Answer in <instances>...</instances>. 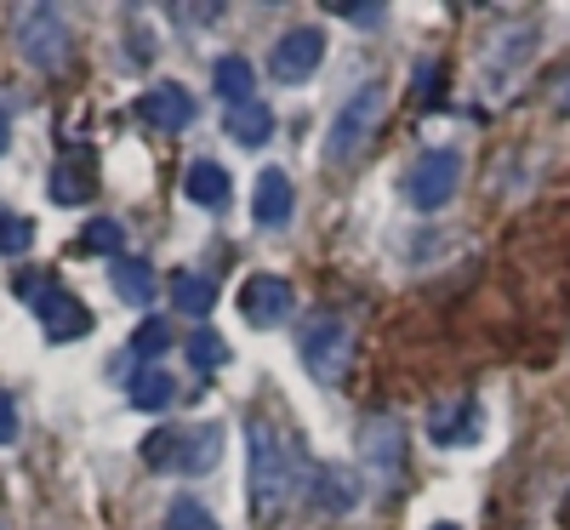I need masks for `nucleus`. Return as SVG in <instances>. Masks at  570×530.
I'll return each mask as SVG.
<instances>
[{
	"mask_svg": "<svg viewBox=\"0 0 570 530\" xmlns=\"http://www.w3.org/2000/svg\"><path fill=\"white\" fill-rule=\"evenodd\" d=\"M246 468H252V513H257V524H274L279 513H285V502L297 497V485L308 479V468L297 462V451H292V440L274 428V422H263V416H252L246 422Z\"/></svg>",
	"mask_w": 570,
	"mask_h": 530,
	"instance_id": "f257e3e1",
	"label": "nucleus"
},
{
	"mask_svg": "<svg viewBox=\"0 0 570 530\" xmlns=\"http://www.w3.org/2000/svg\"><path fill=\"white\" fill-rule=\"evenodd\" d=\"M223 457V428L200 422V428H155L142 440V468L155 473H212Z\"/></svg>",
	"mask_w": 570,
	"mask_h": 530,
	"instance_id": "f03ea898",
	"label": "nucleus"
},
{
	"mask_svg": "<svg viewBox=\"0 0 570 530\" xmlns=\"http://www.w3.org/2000/svg\"><path fill=\"white\" fill-rule=\"evenodd\" d=\"M383 109H389L383 80H365L354 98L337 109L331 131H325V160H331V166H354V160L365 155V143L376 137V126H383Z\"/></svg>",
	"mask_w": 570,
	"mask_h": 530,
	"instance_id": "7ed1b4c3",
	"label": "nucleus"
},
{
	"mask_svg": "<svg viewBox=\"0 0 570 530\" xmlns=\"http://www.w3.org/2000/svg\"><path fill=\"white\" fill-rule=\"evenodd\" d=\"M12 40H18V58L40 75H58L69 63V23L58 7H18L12 12Z\"/></svg>",
	"mask_w": 570,
	"mask_h": 530,
	"instance_id": "20e7f679",
	"label": "nucleus"
},
{
	"mask_svg": "<svg viewBox=\"0 0 570 530\" xmlns=\"http://www.w3.org/2000/svg\"><path fill=\"white\" fill-rule=\"evenodd\" d=\"M297 354H303V365H308V376L314 382H343L348 376V360H354V331H348V320L343 314H314V320H303V331H297Z\"/></svg>",
	"mask_w": 570,
	"mask_h": 530,
	"instance_id": "39448f33",
	"label": "nucleus"
},
{
	"mask_svg": "<svg viewBox=\"0 0 570 530\" xmlns=\"http://www.w3.org/2000/svg\"><path fill=\"white\" fill-rule=\"evenodd\" d=\"M360 457L376 473V491H394L400 473H405V428H400V416H389V411L365 416L360 422Z\"/></svg>",
	"mask_w": 570,
	"mask_h": 530,
	"instance_id": "423d86ee",
	"label": "nucleus"
},
{
	"mask_svg": "<svg viewBox=\"0 0 570 530\" xmlns=\"http://www.w3.org/2000/svg\"><path fill=\"white\" fill-rule=\"evenodd\" d=\"M456 188H462V160L451 149H428L411 171H405V200L416 212H440L456 200Z\"/></svg>",
	"mask_w": 570,
	"mask_h": 530,
	"instance_id": "0eeeda50",
	"label": "nucleus"
},
{
	"mask_svg": "<svg viewBox=\"0 0 570 530\" xmlns=\"http://www.w3.org/2000/svg\"><path fill=\"white\" fill-rule=\"evenodd\" d=\"M303 491H308L314 513H325V519H348L365 502V485H360V473L348 462H314L308 479H303Z\"/></svg>",
	"mask_w": 570,
	"mask_h": 530,
	"instance_id": "6e6552de",
	"label": "nucleus"
},
{
	"mask_svg": "<svg viewBox=\"0 0 570 530\" xmlns=\"http://www.w3.org/2000/svg\"><path fill=\"white\" fill-rule=\"evenodd\" d=\"M320 58H325V35H320L314 23L285 29V35L274 40V52H268V75H274L279 86H308L314 69H320Z\"/></svg>",
	"mask_w": 570,
	"mask_h": 530,
	"instance_id": "1a4fd4ad",
	"label": "nucleus"
},
{
	"mask_svg": "<svg viewBox=\"0 0 570 530\" xmlns=\"http://www.w3.org/2000/svg\"><path fill=\"white\" fill-rule=\"evenodd\" d=\"M292 308H297L292 279H279V274H252V279L240 285V314H246V325H257V331L285 325V320H292Z\"/></svg>",
	"mask_w": 570,
	"mask_h": 530,
	"instance_id": "9d476101",
	"label": "nucleus"
},
{
	"mask_svg": "<svg viewBox=\"0 0 570 530\" xmlns=\"http://www.w3.org/2000/svg\"><path fill=\"white\" fill-rule=\"evenodd\" d=\"M35 314H40V331H46V343H75V336L91 331V314L80 297H69L63 285H46V292L35 297Z\"/></svg>",
	"mask_w": 570,
	"mask_h": 530,
	"instance_id": "9b49d317",
	"label": "nucleus"
},
{
	"mask_svg": "<svg viewBox=\"0 0 570 530\" xmlns=\"http://www.w3.org/2000/svg\"><path fill=\"white\" fill-rule=\"evenodd\" d=\"M137 120L149 131H183L188 120H195V98H188L177 80H160L137 98Z\"/></svg>",
	"mask_w": 570,
	"mask_h": 530,
	"instance_id": "f8f14e48",
	"label": "nucleus"
},
{
	"mask_svg": "<svg viewBox=\"0 0 570 530\" xmlns=\"http://www.w3.org/2000/svg\"><path fill=\"white\" fill-rule=\"evenodd\" d=\"M292 212H297L292 177H285L279 166L257 171V188H252V217H257V228H285V223H292Z\"/></svg>",
	"mask_w": 570,
	"mask_h": 530,
	"instance_id": "ddd939ff",
	"label": "nucleus"
},
{
	"mask_svg": "<svg viewBox=\"0 0 570 530\" xmlns=\"http://www.w3.org/2000/svg\"><path fill=\"white\" fill-rule=\"evenodd\" d=\"M537 23H519L513 35H497V46H491V52H485V75L502 86V80H513L519 69H525L531 58H537Z\"/></svg>",
	"mask_w": 570,
	"mask_h": 530,
	"instance_id": "4468645a",
	"label": "nucleus"
},
{
	"mask_svg": "<svg viewBox=\"0 0 570 530\" xmlns=\"http://www.w3.org/2000/svg\"><path fill=\"white\" fill-rule=\"evenodd\" d=\"M428 440L434 445H468L480 440V400H445L428 416Z\"/></svg>",
	"mask_w": 570,
	"mask_h": 530,
	"instance_id": "2eb2a0df",
	"label": "nucleus"
},
{
	"mask_svg": "<svg viewBox=\"0 0 570 530\" xmlns=\"http://www.w3.org/2000/svg\"><path fill=\"white\" fill-rule=\"evenodd\" d=\"M171 308L188 314L195 325H206V314L217 308V279L200 274V268H177L171 274Z\"/></svg>",
	"mask_w": 570,
	"mask_h": 530,
	"instance_id": "dca6fc26",
	"label": "nucleus"
},
{
	"mask_svg": "<svg viewBox=\"0 0 570 530\" xmlns=\"http://www.w3.org/2000/svg\"><path fill=\"white\" fill-rule=\"evenodd\" d=\"M91 188H98V177H91V155H63L52 166V183H46V195H52L58 206H86Z\"/></svg>",
	"mask_w": 570,
	"mask_h": 530,
	"instance_id": "f3484780",
	"label": "nucleus"
},
{
	"mask_svg": "<svg viewBox=\"0 0 570 530\" xmlns=\"http://www.w3.org/2000/svg\"><path fill=\"white\" fill-rule=\"evenodd\" d=\"M223 131L240 143V149H263V143L274 137V109L263 104V98H252V104H234L228 115H223Z\"/></svg>",
	"mask_w": 570,
	"mask_h": 530,
	"instance_id": "a211bd4d",
	"label": "nucleus"
},
{
	"mask_svg": "<svg viewBox=\"0 0 570 530\" xmlns=\"http://www.w3.org/2000/svg\"><path fill=\"white\" fill-rule=\"evenodd\" d=\"M183 195L195 200V206H206V212H223L228 195H234V183H228V171L217 160H195V166L183 171Z\"/></svg>",
	"mask_w": 570,
	"mask_h": 530,
	"instance_id": "6ab92c4d",
	"label": "nucleus"
},
{
	"mask_svg": "<svg viewBox=\"0 0 570 530\" xmlns=\"http://www.w3.org/2000/svg\"><path fill=\"white\" fill-rule=\"evenodd\" d=\"M126 394H131L137 411H171V400H177V376H171L166 365H137L131 382H126Z\"/></svg>",
	"mask_w": 570,
	"mask_h": 530,
	"instance_id": "aec40b11",
	"label": "nucleus"
},
{
	"mask_svg": "<svg viewBox=\"0 0 570 530\" xmlns=\"http://www.w3.org/2000/svg\"><path fill=\"white\" fill-rule=\"evenodd\" d=\"M109 279H115V292H120V303H131V308H149L155 303V268L142 263V257H115V268H109Z\"/></svg>",
	"mask_w": 570,
	"mask_h": 530,
	"instance_id": "412c9836",
	"label": "nucleus"
},
{
	"mask_svg": "<svg viewBox=\"0 0 570 530\" xmlns=\"http://www.w3.org/2000/svg\"><path fill=\"white\" fill-rule=\"evenodd\" d=\"M212 80H217V98H223L228 109H234V104H252V98H257V75H252V63H246L240 52L217 58Z\"/></svg>",
	"mask_w": 570,
	"mask_h": 530,
	"instance_id": "4be33fe9",
	"label": "nucleus"
},
{
	"mask_svg": "<svg viewBox=\"0 0 570 530\" xmlns=\"http://www.w3.org/2000/svg\"><path fill=\"white\" fill-rule=\"evenodd\" d=\"M183 349H188V360H195V371H223V360H228V343H223L212 325H195Z\"/></svg>",
	"mask_w": 570,
	"mask_h": 530,
	"instance_id": "5701e85b",
	"label": "nucleus"
},
{
	"mask_svg": "<svg viewBox=\"0 0 570 530\" xmlns=\"http://www.w3.org/2000/svg\"><path fill=\"white\" fill-rule=\"evenodd\" d=\"M166 349H171V325H166V320H142V325L131 331V360L155 365Z\"/></svg>",
	"mask_w": 570,
	"mask_h": 530,
	"instance_id": "b1692460",
	"label": "nucleus"
},
{
	"mask_svg": "<svg viewBox=\"0 0 570 530\" xmlns=\"http://www.w3.org/2000/svg\"><path fill=\"white\" fill-rule=\"evenodd\" d=\"M80 246H86V252H98V257H120L126 228H120L115 217H91V223L80 228Z\"/></svg>",
	"mask_w": 570,
	"mask_h": 530,
	"instance_id": "393cba45",
	"label": "nucleus"
},
{
	"mask_svg": "<svg viewBox=\"0 0 570 530\" xmlns=\"http://www.w3.org/2000/svg\"><path fill=\"white\" fill-rule=\"evenodd\" d=\"M35 246V223L18 212H0V257H23Z\"/></svg>",
	"mask_w": 570,
	"mask_h": 530,
	"instance_id": "a878e982",
	"label": "nucleus"
},
{
	"mask_svg": "<svg viewBox=\"0 0 570 530\" xmlns=\"http://www.w3.org/2000/svg\"><path fill=\"white\" fill-rule=\"evenodd\" d=\"M166 530H217V519L195 502V497H183V502H171V513H166Z\"/></svg>",
	"mask_w": 570,
	"mask_h": 530,
	"instance_id": "bb28decb",
	"label": "nucleus"
},
{
	"mask_svg": "<svg viewBox=\"0 0 570 530\" xmlns=\"http://www.w3.org/2000/svg\"><path fill=\"white\" fill-rule=\"evenodd\" d=\"M440 63H416V104H440Z\"/></svg>",
	"mask_w": 570,
	"mask_h": 530,
	"instance_id": "cd10ccee",
	"label": "nucleus"
},
{
	"mask_svg": "<svg viewBox=\"0 0 570 530\" xmlns=\"http://www.w3.org/2000/svg\"><path fill=\"white\" fill-rule=\"evenodd\" d=\"M18 433H23V422H18V405H12V394H7V389H0V445H12Z\"/></svg>",
	"mask_w": 570,
	"mask_h": 530,
	"instance_id": "c85d7f7f",
	"label": "nucleus"
},
{
	"mask_svg": "<svg viewBox=\"0 0 570 530\" xmlns=\"http://www.w3.org/2000/svg\"><path fill=\"white\" fill-rule=\"evenodd\" d=\"M337 18H348V23H365V29H376L383 23V7H331Z\"/></svg>",
	"mask_w": 570,
	"mask_h": 530,
	"instance_id": "c756f323",
	"label": "nucleus"
},
{
	"mask_svg": "<svg viewBox=\"0 0 570 530\" xmlns=\"http://www.w3.org/2000/svg\"><path fill=\"white\" fill-rule=\"evenodd\" d=\"M7 143H12V120H7V109H0V155H7Z\"/></svg>",
	"mask_w": 570,
	"mask_h": 530,
	"instance_id": "7c9ffc66",
	"label": "nucleus"
},
{
	"mask_svg": "<svg viewBox=\"0 0 570 530\" xmlns=\"http://www.w3.org/2000/svg\"><path fill=\"white\" fill-rule=\"evenodd\" d=\"M428 530H462V524H451V519H440V524H428Z\"/></svg>",
	"mask_w": 570,
	"mask_h": 530,
	"instance_id": "2f4dec72",
	"label": "nucleus"
}]
</instances>
